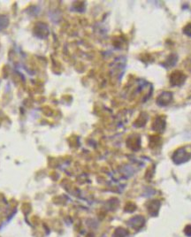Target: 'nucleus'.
<instances>
[{
    "instance_id": "nucleus-1",
    "label": "nucleus",
    "mask_w": 191,
    "mask_h": 237,
    "mask_svg": "<svg viewBox=\"0 0 191 237\" xmlns=\"http://www.w3.org/2000/svg\"><path fill=\"white\" fill-rule=\"evenodd\" d=\"M172 161L176 165H181L187 161H189L191 158V153L189 152L184 147L179 148L175 151V152L172 155Z\"/></svg>"
},
{
    "instance_id": "nucleus-2",
    "label": "nucleus",
    "mask_w": 191,
    "mask_h": 237,
    "mask_svg": "<svg viewBox=\"0 0 191 237\" xmlns=\"http://www.w3.org/2000/svg\"><path fill=\"white\" fill-rule=\"evenodd\" d=\"M187 79L186 74L181 71L176 70L173 71L171 73L170 76V84L172 86H181L183 83H185Z\"/></svg>"
},
{
    "instance_id": "nucleus-3",
    "label": "nucleus",
    "mask_w": 191,
    "mask_h": 237,
    "mask_svg": "<svg viewBox=\"0 0 191 237\" xmlns=\"http://www.w3.org/2000/svg\"><path fill=\"white\" fill-rule=\"evenodd\" d=\"M152 129L157 133H163L165 129V116H159L155 119L152 124Z\"/></svg>"
},
{
    "instance_id": "nucleus-4",
    "label": "nucleus",
    "mask_w": 191,
    "mask_h": 237,
    "mask_svg": "<svg viewBox=\"0 0 191 237\" xmlns=\"http://www.w3.org/2000/svg\"><path fill=\"white\" fill-rule=\"evenodd\" d=\"M172 100V93L169 92V91H165V92L161 93L158 96L156 102L160 106H165L171 103Z\"/></svg>"
},
{
    "instance_id": "nucleus-5",
    "label": "nucleus",
    "mask_w": 191,
    "mask_h": 237,
    "mask_svg": "<svg viewBox=\"0 0 191 237\" xmlns=\"http://www.w3.org/2000/svg\"><path fill=\"white\" fill-rule=\"evenodd\" d=\"M144 223H145L144 218L142 216H140V215L133 217L128 220V225L135 230L141 229L142 227L144 226Z\"/></svg>"
},
{
    "instance_id": "nucleus-6",
    "label": "nucleus",
    "mask_w": 191,
    "mask_h": 237,
    "mask_svg": "<svg viewBox=\"0 0 191 237\" xmlns=\"http://www.w3.org/2000/svg\"><path fill=\"white\" fill-rule=\"evenodd\" d=\"M159 208H160V202L158 200H153L148 205V212L152 217H156L159 214Z\"/></svg>"
},
{
    "instance_id": "nucleus-7",
    "label": "nucleus",
    "mask_w": 191,
    "mask_h": 237,
    "mask_svg": "<svg viewBox=\"0 0 191 237\" xmlns=\"http://www.w3.org/2000/svg\"><path fill=\"white\" fill-rule=\"evenodd\" d=\"M177 60H178V56H177L175 53H172V54H170V55L167 57L166 60H165V62L163 65H165V66H167V67H170V66H174V65L176 64Z\"/></svg>"
},
{
    "instance_id": "nucleus-8",
    "label": "nucleus",
    "mask_w": 191,
    "mask_h": 237,
    "mask_svg": "<svg viewBox=\"0 0 191 237\" xmlns=\"http://www.w3.org/2000/svg\"><path fill=\"white\" fill-rule=\"evenodd\" d=\"M128 235H129V233H128V231L127 229H125V228H123V227H119V228H117V229L114 231V233H113L112 236L113 237H128Z\"/></svg>"
},
{
    "instance_id": "nucleus-9",
    "label": "nucleus",
    "mask_w": 191,
    "mask_h": 237,
    "mask_svg": "<svg viewBox=\"0 0 191 237\" xmlns=\"http://www.w3.org/2000/svg\"><path fill=\"white\" fill-rule=\"evenodd\" d=\"M136 210V205L134 203H128L125 206V212H134Z\"/></svg>"
},
{
    "instance_id": "nucleus-10",
    "label": "nucleus",
    "mask_w": 191,
    "mask_h": 237,
    "mask_svg": "<svg viewBox=\"0 0 191 237\" xmlns=\"http://www.w3.org/2000/svg\"><path fill=\"white\" fill-rule=\"evenodd\" d=\"M183 33L185 35H187L188 36L191 37V23L187 24L184 28H183Z\"/></svg>"
},
{
    "instance_id": "nucleus-11",
    "label": "nucleus",
    "mask_w": 191,
    "mask_h": 237,
    "mask_svg": "<svg viewBox=\"0 0 191 237\" xmlns=\"http://www.w3.org/2000/svg\"><path fill=\"white\" fill-rule=\"evenodd\" d=\"M184 234L187 236L191 237V225H188V226L185 227V228H184Z\"/></svg>"
},
{
    "instance_id": "nucleus-12",
    "label": "nucleus",
    "mask_w": 191,
    "mask_h": 237,
    "mask_svg": "<svg viewBox=\"0 0 191 237\" xmlns=\"http://www.w3.org/2000/svg\"><path fill=\"white\" fill-rule=\"evenodd\" d=\"M86 237H95V236H94V235H92V234H89Z\"/></svg>"
}]
</instances>
